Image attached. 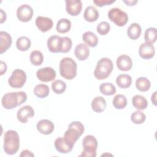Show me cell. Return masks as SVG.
<instances>
[{
	"mask_svg": "<svg viewBox=\"0 0 157 157\" xmlns=\"http://www.w3.org/2000/svg\"><path fill=\"white\" fill-rule=\"evenodd\" d=\"M108 17L110 21L118 26L125 25L128 21V14L118 7L110 9L108 12Z\"/></svg>",
	"mask_w": 157,
	"mask_h": 157,
	"instance_id": "7",
	"label": "cell"
},
{
	"mask_svg": "<svg viewBox=\"0 0 157 157\" xmlns=\"http://www.w3.org/2000/svg\"><path fill=\"white\" fill-rule=\"evenodd\" d=\"M47 47L50 52L52 53H61L63 44V39L57 35L50 36L47 40Z\"/></svg>",
	"mask_w": 157,
	"mask_h": 157,
	"instance_id": "11",
	"label": "cell"
},
{
	"mask_svg": "<svg viewBox=\"0 0 157 157\" xmlns=\"http://www.w3.org/2000/svg\"><path fill=\"white\" fill-rule=\"evenodd\" d=\"M74 54L78 60L83 61L89 56L90 49L86 44L80 43L76 45L74 50Z\"/></svg>",
	"mask_w": 157,
	"mask_h": 157,
	"instance_id": "19",
	"label": "cell"
},
{
	"mask_svg": "<svg viewBox=\"0 0 157 157\" xmlns=\"http://www.w3.org/2000/svg\"><path fill=\"white\" fill-rule=\"evenodd\" d=\"M34 115V110L33 108L29 105H26L18 109L17 117L19 121L25 123L28 121L29 118H32Z\"/></svg>",
	"mask_w": 157,
	"mask_h": 157,
	"instance_id": "13",
	"label": "cell"
},
{
	"mask_svg": "<svg viewBox=\"0 0 157 157\" xmlns=\"http://www.w3.org/2000/svg\"><path fill=\"white\" fill-rule=\"evenodd\" d=\"M31 45L30 39L26 36H21L18 37L16 41V47L18 50L25 52L28 50Z\"/></svg>",
	"mask_w": 157,
	"mask_h": 157,
	"instance_id": "28",
	"label": "cell"
},
{
	"mask_svg": "<svg viewBox=\"0 0 157 157\" xmlns=\"http://www.w3.org/2000/svg\"><path fill=\"white\" fill-rule=\"evenodd\" d=\"M50 93V88L45 84L36 85L34 88V94L39 98L47 97Z\"/></svg>",
	"mask_w": 157,
	"mask_h": 157,
	"instance_id": "27",
	"label": "cell"
},
{
	"mask_svg": "<svg viewBox=\"0 0 157 157\" xmlns=\"http://www.w3.org/2000/svg\"><path fill=\"white\" fill-rule=\"evenodd\" d=\"M20 147V138L18 132L14 130H8L4 133L3 148L8 155L15 154Z\"/></svg>",
	"mask_w": 157,
	"mask_h": 157,
	"instance_id": "2",
	"label": "cell"
},
{
	"mask_svg": "<svg viewBox=\"0 0 157 157\" xmlns=\"http://www.w3.org/2000/svg\"><path fill=\"white\" fill-rule=\"evenodd\" d=\"M63 39V44H62V48L61 53H67L69 51H70L72 45V42L70 37L65 36L62 37Z\"/></svg>",
	"mask_w": 157,
	"mask_h": 157,
	"instance_id": "38",
	"label": "cell"
},
{
	"mask_svg": "<svg viewBox=\"0 0 157 157\" xmlns=\"http://www.w3.org/2000/svg\"><path fill=\"white\" fill-rule=\"evenodd\" d=\"M84 130V126L80 121H72L69 124L63 137L70 145L74 147L76 141L83 134Z\"/></svg>",
	"mask_w": 157,
	"mask_h": 157,
	"instance_id": "3",
	"label": "cell"
},
{
	"mask_svg": "<svg viewBox=\"0 0 157 157\" xmlns=\"http://www.w3.org/2000/svg\"><path fill=\"white\" fill-rule=\"evenodd\" d=\"M146 120V115L140 110L134 111L131 115V120L136 124L143 123Z\"/></svg>",
	"mask_w": 157,
	"mask_h": 157,
	"instance_id": "36",
	"label": "cell"
},
{
	"mask_svg": "<svg viewBox=\"0 0 157 157\" xmlns=\"http://www.w3.org/2000/svg\"><path fill=\"white\" fill-rule=\"evenodd\" d=\"M36 128L41 134L48 135L53 131L55 126L52 121L47 119H42L37 122Z\"/></svg>",
	"mask_w": 157,
	"mask_h": 157,
	"instance_id": "15",
	"label": "cell"
},
{
	"mask_svg": "<svg viewBox=\"0 0 157 157\" xmlns=\"http://www.w3.org/2000/svg\"><path fill=\"white\" fill-rule=\"evenodd\" d=\"M71 28V22L67 18H61L56 24V31L59 33H66Z\"/></svg>",
	"mask_w": 157,
	"mask_h": 157,
	"instance_id": "30",
	"label": "cell"
},
{
	"mask_svg": "<svg viewBox=\"0 0 157 157\" xmlns=\"http://www.w3.org/2000/svg\"><path fill=\"white\" fill-rule=\"evenodd\" d=\"M123 2L127 5V6H134L137 2L138 1L137 0H128V1H123Z\"/></svg>",
	"mask_w": 157,
	"mask_h": 157,
	"instance_id": "43",
	"label": "cell"
},
{
	"mask_svg": "<svg viewBox=\"0 0 157 157\" xmlns=\"http://www.w3.org/2000/svg\"><path fill=\"white\" fill-rule=\"evenodd\" d=\"M135 84L136 88L138 90L143 92L148 91L151 86L150 81L147 77H139L136 80Z\"/></svg>",
	"mask_w": 157,
	"mask_h": 157,
	"instance_id": "29",
	"label": "cell"
},
{
	"mask_svg": "<svg viewBox=\"0 0 157 157\" xmlns=\"http://www.w3.org/2000/svg\"><path fill=\"white\" fill-rule=\"evenodd\" d=\"M66 10L72 16L78 15L82 9V2L80 0H66Z\"/></svg>",
	"mask_w": 157,
	"mask_h": 157,
	"instance_id": "12",
	"label": "cell"
},
{
	"mask_svg": "<svg viewBox=\"0 0 157 157\" xmlns=\"http://www.w3.org/2000/svg\"><path fill=\"white\" fill-rule=\"evenodd\" d=\"M0 53L2 54L7 51L11 46L12 39L11 36L6 31L0 32Z\"/></svg>",
	"mask_w": 157,
	"mask_h": 157,
	"instance_id": "20",
	"label": "cell"
},
{
	"mask_svg": "<svg viewBox=\"0 0 157 157\" xmlns=\"http://www.w3.org/2000/svg\"><path fill=\"white\" fill-rule=\"evenodd\" d=\"M156 91H155L153 94L151 95V102L153 103V104L155 105H156Z\"/></svg>",
	"mask_w": 157,
	"mask_h": 157,
	"instance_id": "44",
	"label": "cell"
},
{
	"mask_svg": "<svg viewBox=\"0 0 157 157\" xmlns=\"http://www.w3.org/2000/svg\"><path fill=\"white\" fill-rule=\"evenodd\" d=\"M155 53V49L152 44L142 43L139 48V54L144 59H149L153 58Z\"/></svg>",
	"mask_w": 157,
	"mask_h": 157,
	"instance_id": "14",
	"label": "cell"
},
{
	"mask_svg": "<svg viewBox=\"0 0 157 157\" xmlns=\"http://www.w3.org/2000/svg\"><path fill=\"white\" fill-rule=\"evenodd\" d=\"M100 92L105 96H111L116 93V88L113 84L110 82L101 83L99 86Z\"/></svg>",
	"mask_w": 157,
	"mask_h": 157,
	"instance_id": "31",
	"label": "cell"
},
{
	"mask_svg": "<svg viewBox=\"0 0 157 157\" xmlns=\"http://www.w3.org/2000/svg\"><path fill=\"white\" fill-rule=\"evenodd\" d=\"M36 76L42 82H48L53 80L56 77V72L51 67H42L36 72Z\"/></svg>",
	"mask_w": 157,
	"mask_h": 157,
	"instance_id": "10",
	"label": "cell"
},
{
	"mask_svg": "<svg viewBox=\"0 0 157 157\" xmlns=\"http://www.w3.org/2000/svg\"><path fill=\"white\" fill-rule=\"evenodd\" d=\"M113 105L117 109H123L127 105V99L124 95L118 94L115 95L112 101Z\"/></svg>",
	"mask_w": 157,
	"mask_h": 157,
	"instance_id": "32",
	"label": "cell"
},
{
	"mask_svg": "<svg viewBox=\"0 0 157 157\" xmlns=\"http://www.w3.org/2000/svg\"><path fill=\"white\" fill-rule=\"evenodd\" d=\"M77 65L71 58H63L59 63L60 75L67 80L73 79L77 75Z\"/></svg>",
	"mask_w": 157,
	"mask_h": 157,
	"instance_id": "4",
	"label": "cell"
},
{
	"mask_svg": "<svg viewBox=\"0 0 157 157\" xmlns=\"http://www.w3.org/2000/svg\"><path fill=\"white\" fill-rule=\"evenodd\" d=\"M52 88L56 94H62L66 89V84L61 80H56L52 83Z\"/></svg>",
	"mask_w": 157,
	"mask_h": 157,
	"instance_id": "35",
	"label": "cell"
},
{
	"mask_svg": "<svg viewBox=\"0 0 157 157\" xmlns=\"http://www.w3.org/2000/svg\"><path fill=\"white\" fill-rule=\"evenodd\" d=\"M26 74L24 71L16 69L13 71L10 77L9 78V85L15 88H20L23 86L26 81Z\"/></svg>",
	"mask_w": 157,
	"mask_h": 157,
	"instance_id": "8",
	"label": "cell"
},
{
	"mask_svg": "<svg viewBox=\"0 0 157 157\" xmlns=\"http://www.w3.org/2000/svg\"><path fill=\"white\" fill-rule=\"evenodd\" d=\"M0 65H1V75H3L7 71V65L6 63L3 61H0Z\"/></svg>",
	"mask_w": 157,
	"mask_h": 157,
	"instance_id": "40",
	"label": "cell"
},
{
	"mask_svg": "<svg viewBox=\"0 0 157 157\" xmlns=\"http://www.w3.org/2000/svg\"><path fill=\"white\" fill-rule=\"evenodd\" d=\"M0 12H1V21H0V22H1V23H2L6 20V13L3 10V9H0Z\"/></svg>",
	"mask_w": 157,
	"mask_h": 157,
	"instance_id": "42",
	"label": "cell"
},
{
	"mask_svg": "<svg viewBox=\"0 0 157 157\" xmlns=\"http://www.w3.org/2000/svg\"><path fill=\"white\" fill-rule=\"evenodd\" d=\"M30 61L34 66H40L44 61L42 53L39 50H33L30 54Z\"/></svg>",
	"mask_w": 157,
	"mask_h": 157,
	"instance_id": "34",
	"label": "cell"
},
{
	"mask_svg": "<svg viewBox=\"0 0 157 157\" xmlns=\"http://www.w3.org/2000/svg\"><path fill=\"white\" fill-rule=\"evenodd\" d=\"M34 155L29 150H23L21 153V154L20 155V156H34Z\"/></svg>",
	"mask_w": 157,
	"mask_h": 157,
	"instance_id": "41",
	"label": "cell"
},
{
	"mask_svg": "<svg viewBox=\"0 0 157 157\" xmlns=\"http://www.w3.org/2000/svg\"><path fill=\"white\" fill-rule=\"evenodd\" d=\"M96 29L97 32L99 34L104 36L109 32L110 29V24L107 21H101L97 25Z\"/></svg>",
	"mask_w": 157,
	"mask_h": 157,
	"instance_id": "37",
	"label": "cell"
},
{
	"mask_svg": "<svg viewBox=\"0 0 157 157\" xmlns=\"http://www.w3.org/2000/svg\"><path fill=\"white\" fill-rule=\"evenodd\" d=\"M132 103L133 106L138 110H144L148 106L147 99L140 94H136L132 97Z\"/></svg>",
	"mask_w": 157,
	"mask_h": 157,
	"instance_id": "24",
	"label": "cell"
},
{
	"mask_svg": "<svg viewBox=\"0 0 157 157\" xmlns=\"http://www.w3.org/2000/svg\"><path fill=\"white\" fill-rule=\"evenodd\" d=\"M91 108L96 112H102L106 108V101L102 96L95 97L91 102Z\"/></svg>",
	"mask_w": 157,
	"mask_h": 157,
	"instance_id": "23",
	"label": "cell"
},
{
	"mask_svg": "<svg viewBox=\"0 0 157 157\" xmlns=\"http://www.w3.org/2000/svg\"><path fill=\"white\" fill-rule=\"evenodd\" d=\"M27 99V95L24 91L10 92L6 93L2 98V105L6 109H13L23 103Z\"/></svg>",
	"mask_w": 157,
	"mask_h": 157,
	"instance_id": "1",
	"label": "cell"
},
{
	"mask_svg": "<svg viewBox=\"0 0 157 157\" xmlns=\"http://www.w3.org/2000/svg\"><path fill=\"white\" fill-rule=\"evenodd\" d=\"M157 37V31L156 29L153 27H150L147 28L144 34V39L145 42L153 44L156 42Z\"/></svg>",
	"mask_w": 157,
	"mask_h": 157,
	"instance_id": "33",
	"label": "cell"
},
{
	"mask_svg": "<svg viewBox=\"0 0 157 157\" xmlns=\"http://www.w3.org/2000/svg\"><path fill=\"white\" fill-rule=\"evenodd\" d=\"M82 40L90 47H94L98 44L97 36L91 31H86L82 35Z\"/></svg>",
	"mask_w": 157,
	"mask_h": 157,
	"instance_id": "26",
	"label": "cell"
},
{
	"mask_svg": "<svg viewBox=\"0 0 157 157\" xmlns=\"http://www.w3.org/2000/svg\"><path fill=\"white\" fill-rule=\"evenodd\" d=\"M117 67L123 71H129L132 67V59L127 55H120L116 61Z\"/></svg>",
	"mask_w": 157,
	"mask_h": 157,
	"instance_id": "17",
	"label": "cell"
},
{
	"mask_svg": "<svg viewBox=\"0 0 157 157\" xmlns=\"http://www.w3.org/2000/svg\"><path fill=\"white\" fill-rule=\"evenodd\" d=\"M33 9L27 4L20 6L17 10V17L18 19L23 22L29 21L33 17Z\"/></svg>",
	"mask_w": 157,
	"mask_h": 157,
	"instance_id": "9",
	"label": "cell"
},
{
	"mask_svg": "<svg viewBox=\"0 0 157 157\" xmlns=\"http://www.w3.org/2000/svg\"><path fill=\"white\" fill-rule=\"evenodd\" d=\"M113 69L112 60L108 58H102L96 64L94 71V75L98 80H104L107 78Z\"/></svg>",
	"mask_w": 157,
	"mask_h": 157,
	"instance_id": "5",
	"label": "cell"
},
{
	"mask_svg": "<svg viewBox=\"0 0 157 157\" xmlns=\"http://www.w3.org/2000/svg\"><path fill=\"white\" fill-rule=\"evenodd\" d=\"M53 21L50 18L43 17V16H38L36 19V25L38 28V29L43 32H47L52 29L53 27Z\"/></svg>",
	"mask_w": 157,
	"mask_h": 157,
	"instance_id": "16",
	"label": "cell"
},
{
	"mask_svg": "<svg viewBox=\"0 0 157 157\" xmlns=\"http://www.w3.org/2000/svg\"><path fill=\"white\" fill-rule=\"evenodd\" d=\"M115 1L113 0H94L93 2L99 7H102L106 5L111 4L113 2H115Z\"/></svg>",
	"mask_w": 157,
	"mask_h": 157,
	"instance_id": "39",
	"label": "cell"
},
{
	"mask_svg": "<svg viewBox=\"0 0 157 157\" xmlns=\"http://www.w3.org/2000/svg\"><path fill=\"white\" fill-rule=\"evenodd\" d=\"M116 83L121 88H127L132 83V78L128 74H120L116 78Z\"/></svg>",
	"mask_w": 157,
	"mask_h": 157,
	"instance_id": "25",
	"label": "cell"
},
{
	"mask_svg": "<svg viewBox=\"0 0 157 157\" xmlns=\"http://www.w3.org/2000/svg\"><path fill=\"white\" fill-rule=\"evenodd\" d=\"M54 145L56 150L61 153H68L71 152L73 148V147L70 145L63 137L56 138L55 140Z\"/></svg>",
	"mask_w": 157,
	"mask_h": 157,
	"instance_id": "18",
	"label": "cell"
},
{
	"mask_svg": "<svg viewBox=\"0 0 157 157\" xmlns=\"http://www.w3.org/2000/svg\"><path fill=\"white\" fill-rule=\"evenodd\" d=\"M99 14L98 10L93 6L86 7L83 13L84 19L88 22H93L96 21L99 18Z\"/></svg>",
	"mask_w": 157,
	"mask_h": 157,
	"instance_id": "21",
	"label": "cell"
},
{
	"mask_svg": "<svg viewBox=\"0 0 157 157\" xmlns=\"http://www.w3.org/2000/svg\"><path fill=\"white\" fill-rule=\"evenodd\" d=\"M83 150L80 156L95 157L96 156V149L98 141L94 136L92 135L86 136L82 140Z\"/></svg>",
	"mask_w": 157,
	"mask_h": 157,
	"instance_id": "6",
	"label": "cell"
},
{
	"mask_svg": "<svg viewBox=\"0 0 157 157\" xmlns=\"http://www.w3.org/2000/svg\"><path fill=\"white\" fill-rule=\"evenodd\" d=\"M142 33V28L139 23H132L130 25L127 29L128 36L132 40L138 39Z\"/></svg>",
	"mask_w": 157,
	"mask_h": 157,
	"instance_id": "22",
	"label": "cell"
}]
</instances>
